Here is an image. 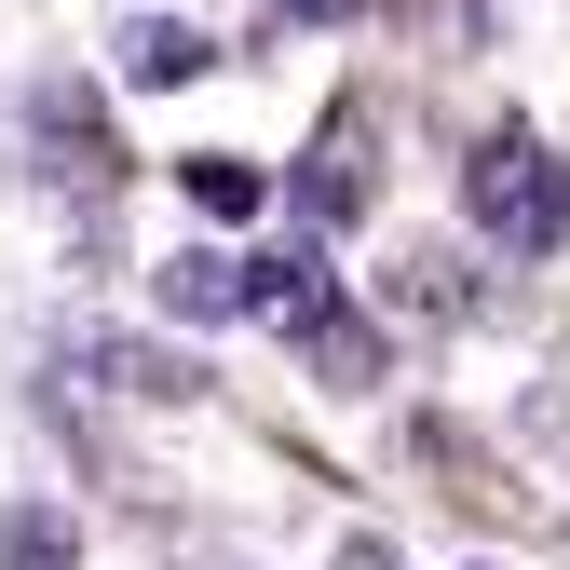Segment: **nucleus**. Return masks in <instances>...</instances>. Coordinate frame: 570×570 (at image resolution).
<instances>
[{"mask_svg": "<svg viewBox=\"0 0 570 570\" xmlns=\"http://www.w3.org/2000/svg\"><path fill=\"white\" fill-rule=\"evenodd\" d=\"M55 381H82V394H109V407H190V394H204L190 353L122 340V326H68V340H55Z\"/></svg>", "mask_w": 570, "mask_h": 570, "instance_id": "obj_2", "label": "nucleus"}, {"mask_svg": "<svg viewBox=\"0 0 570 570\" xmlns=\"http://www.w3.org/2000/svg\"><path fill=\"white\" fill-rule=\"evenodd\" d=\"M150 299H164L177 326H245V258H232V245H164V258H150Z\"/></svg>", "mask_w": 570, "mask_h": 570, "instance_id": "obj_6", "label": "nucleus"}, {"mask_svg": "<svg viewBox=\"0 0 570 570\" xmlns=\"http://www.w3.org/2000/svg\"><path fill=\"white\" fill-rule=\"evenodd\" d=\"M177 190H190V204H204V218H258V204H272V190H258V164H245V150H190V164H177Z\"/></svg>", "mask_w": 570, "mask_h": 570, "instance_id": "obj_10", "label": "nucleus"}, {"mask_svg": "<svg viewBox=\"0 0 570 570\" xmlns=\"http://www.w3.org/2000/svg\"><path fill=\"white\" fill-rule=\"evenodd\" d=\"M475 313V272L449 258V245H407L394 272H381V326H462Z\"/></svg>", "mask_w": 570, "mask_h": 570, "instance_id": "obj_7", "label": "nucleus"}, {"mask_svg": "<svg viewBox=\"0 0 570 570\" xmlns=\"http://www.w3.org/2000/svg\"><path fill=\"white\" fill-rule=\"evenodd\" d=\"M204 68H218V41H204L190 14H122L109 28V82L122 96H190Z\"/></svg>", "mask_w": 570, "mask_h": 570, "instance_id": "obj_4", "label": "nucleus"}, {"mask_svg": "<svg viewBox=\"0 0 570 570\" xmlns=\"http://www.w3.org/2000/svg\"><path fill=\"white\" fill-rule=\"evenodd\" d=\"M245 313H258V326H285V340H299V326H326V313H340L326 245H258V258H245Z\"/></svg>", "mask_w": 570, "mask_h": 570, "instance_id": "obj_5", "label": "nucleus"}, {"mask_svg": "<svg viewBox=\"0 0 570 570\" xmlns=\"http://www.w3.org/2000/svg\"><path fill=\"white\" fill-rule=\"evenodd\" d=\"M462 218H475V245H503V258H557V245H570V164L543 150L530 122L475 136V164H462Z\"/></svg>", "mask_w": 570, "mask_h": 570, "instance_id": "obj_1", "label": "nucleus"}, {"mask_svg": "<svg viewBox=\"0 0 570 570\" xmlns=\"http://www.w3.org/2000/svg\"><path fill=\"white\" fill-rule=\"evenodd\" d=\"M28 164H41L55 190H109V177H122V150H109V122H96V96H68V82H41V96H28Z\"/></svg>", "mask_w": 570, "mask_h": 570, "instance_id": "obj_3", "label": "nucleus"}, {"mask_svg": "<svg viewBox=\"0 0 570 570\" xmlns=\"http://www.w3.org/2000/svg\"><path fill=\"white\" fill-rule=\"evenodd\" d=\"M164 570H245V557H232V543H177Z\"/></svg>", "mask_w": 570, "mask_h": 570, "instance_id": "obj_14", "label": "nucleus"}, {"mask_svg": "<svg viewBox=\"0 0 570 570\" xmlns=\"http://www.w3.org/2000/svg\"><path fill=\"white\" fill-rule=\"evenodd\" d=\"M326 570H407V557H394V530H340V557H326Z\"/></svg>", "mask_w": 570, "mask_h": 570, "instance_id": "obj_12", "label": "nucleus"}, {"mask_svg": "<svg viewBox=\"0 0 570 570\" xmlns=\"http://www.w3.org/2000/svg\"><path fill=\"white\" fill-rule=\"evenodd\" d=\"M299 353H313V381H326V394H367V381L394 367V326H367V313H326V326H299Z\"/></svg>", "mask_w": 570, "mask_h": 570, "instance_id": "obj_8", "label": "nucleus"}, {"mask_svg": "<svg viewBox=\"0 0 570 570\" xmlns=\"http://www.w3.org/2000/svg\"><path fill=\"white\" fill-rule=\"evenodd\" d=\"M0 570H82V530H68L55 503H14L0 517Z\"/></svg>", "mask_w": 570, "mask_h": 570, "instance_id": "obj_11", "label": "nucleus"}, {"mask_svg": "<svg viewBox=\"0 0 570 570\" xmlns=\"http://www.w3.org/2000/svg\"><path fill=\"white\" fill-rule=\"evenodd\" d=\"M0 14H14V0H0Z\"/></svg>", "mask_w": 570, "mask_h": 570, "instance_id": "obj_15", "label": "nucleus"}, {"mask_svg": "<svg viewBox=\"0 0 570 570\" xmlns=\"http://www.w3.org/2000/svg\"><path fill=\"white\" fill-rule=\"evenodd\" d=\"M353 204H367V177H353V122H326V136H313V164H299V218L340 232Z\"/></svg>", "mask_w": 570, "mask_h": 570, "instance_id": "obj_9", "label": "nucleus"}, {"mask_svg": "<svg viewBox=\"0 0 570 570\" xmlns=\"http://www.w3.org/2000/svg\"><path fill=\"white\" fill-rule=\"evenodd\" d=\"M272 14H285V28H353L367 0H272Z\"/></svg>", "mask_w": 570, "mask_h": 570, "instance_id": "obj_13", "label": "nucleus"}]
</instances>
